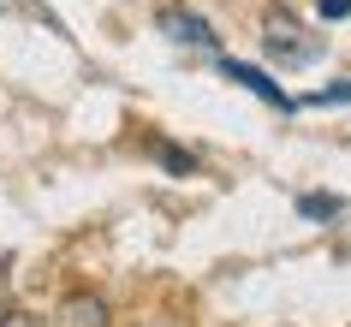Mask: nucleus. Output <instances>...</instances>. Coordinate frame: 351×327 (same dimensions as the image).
I'll list each match as a JSON object with an SVG mask.
<instances>
[{"label":"nucleus","mask_w":351,"mask_h":327,"mask_svg":"<svg viewBox=\"0 0 351 327\" xmlns=\"http://www.w3.org/2000/svg\"><path fill=\"white\" fill-rule=\"evenodd\" d=\"M161 30L173 42H191V48H215V30H208L197 12H179V6H167V12H161Z\"/></svg>","instance_id":"2"},{"label":"nucleus","mask_w":351,"mask_h":327,"mask_svg":"<svg viewBox=\"0 0 351 327\" xmlns=\"http://www.w3.org/2000/svg\"><path fill=\"white\" fill-rule=\"evenodd\" d=\"M262 42H268V54H274V60H310V54H315V42L298 36V19H286V12H274V19H268Z\"/></svg>","instance_id":"1"},{"label":"nucleus","mask_w":351,"mask_h":327,"mask_svg":"<svg viewBox=\"0 0 351 327\" xmlns=\"http://www.w3.org/2000/svg\"><path fill=\"white\" fill-rule=\"evenodd\" d=\"M54 327H108V304L101 298H66Z\"/></svg>","instance_id":"3"},{"label":"nucleus","mask_w":351,"mask_h":327,"mask_svg":"<svg viewBox=\"0 0 351 327\" xmlns=\"http://www.w3.org/2000/svg\"><path fill=\"white\" fill-rule=\"evenodd\" d=\"M226 77H239L244 90H256V95H262V101H274V108H292V101H286V95H280V90H274V84H268V77H262V72H256V66H239V60H232V66H226Z\"/></svg>","instance_id":"4"},{"label":"nucleus","mask_w":351,"mask_h":327,"mask_svg":"<svg viewBox=\"0 0 351 327\" xmlns=\"http://www.w3.org/2000/svg\"><path fill=\"white\" fill-rule=\"evenodd\" d=\"M0 327H36V315H24V309H0Z\"/></svg>","instance_id":"5"},{"label":"nucleus","mask_w":351,"mask_h":327,"mask_svg":"<svg viewBox=\"0 0 351 327\" xmlns=\"http://www.w3.org/2000/svg\"><path fill=\"white\" fill-rule=\"evenodd\" d=\"M333 208H339L333 197H304V215H333Z\"/></svg>","instance_id":"6"},{"label":"nucleus","mask_w":351,"mask_h":327,"mask_svg":"<svg viewBox=\"0 0 351 327\" xmlns=\"http://www.w3.org/2000/svg\"><path fill=\"white\" fill-rule=\"evenodd\" d=\"M351 12V0H322V19H346Z\"/></svg>","instance_id":"7"}]
</instances>
